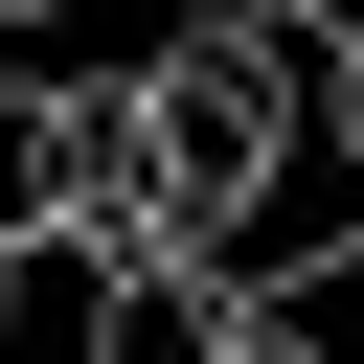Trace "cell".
<instances>
[{
  "label": "cell",
  "instance_id": "6",
  "mask_svg": "<svg viewBox=\"0 0 364 364\" xmlns=\"http://www.w3.org/2000/svg\"><path fill=\"white\" fill-rule=\"evenodd\" d=\"M182 23H296V0H182Z\"/></svg>",
  "mask_w": 364,
  "mask_h": 364
},
{
  "label": "cell",
  "instance_id": "4",
  "mask_svg": "<svg viewBox=\"0 0 364 364\" xmlns=\"http://www.w3.org/2000/svg\"><path fill=\"white\" fill-rule=\"evenodd\" d=\"M250 364H318V318H250Z\"/></svg>",
  "mask_w": 364,
  "mask_h": 364
},
{
  "label": "cell",
  "instance_id": "1",
  "mask_svg": "<svg viewBox=\"0 0 364 364\" xmlns=\"http://www.w3.org/2000/svg\"><path fill=\"white\" fill-rule=\"evenodd\" d=\"M182 228H250V182H318V23H159L136 68Z\"/></svg>",
  "mask_w": 364,
  "mask_h": 364
},
{
  "label": "cell",
  "instance_id": "3",
  "mask_svg": "<svg viewBox=\"0 0 364 364\" xmlns=\"http://www.w3.org/2000/svg\"><path fill=\"white\" fill-rule=\"evenodd\" d=\"M0 250L68 273V68H23V46H0Z\"/></svg>",
  "mask_w": 364,
  "mask_h": 364
},
{
  "label": "cell",
  "instance_id": "5",
  "mask_svg": "<svg viewBox=\"0 0 364 364\" xmlns=\"http://www.w3.org/2000/svg\"><path fill=\"white\" fill-rule=\"evenodd\" d=\"M296 23H318V46H364V0H296Z\"/></svg>",
  "mask_w": 364,
  "mask_h": 364
},
{
  "label": "cell",
  "instance_id": "7",
  "mask_svg": "<svg viewBox=\"0 0 364 364\" xmlns=\"http://www.w3.org/2000/svg\"><path fill=\"white\" fill-rule=\"evenodd\" d=\"M46 23H68V0H0V46H46Z\"/></svg>",
  "mask_w": 364,
  "mask_h": 364
},
{
  "label": "cell",
  "instance_id": "8",
  "mask_svg": "<svg viewBox=\"0 0 364 364\" xmlns=\"http://www.w3.org/2000/svg\"><path fill=\"white\" fill-rule=\"evenodd\" d=\"M0 318H23V250H0Z\"/></svg>",
  "mask_w": 364,
  "mask_h": 364
},
{
  "label": "cell",
  "instance_id": "2",
  "mask_svg": "<svg viewBox=\"0 0 364 364\" xmlns=\"http://www.w3.org/2000/svg\"><path fill=\"white\" fill-rule=\"evenodd\" d=\"M91 296V364H250V296L205 250H136V273H68Z\"/></svg>",
  "mask_w": 364,
  "mask_h": 364
}]
</instances>
